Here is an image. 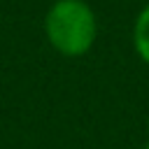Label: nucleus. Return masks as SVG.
I'll use <instances>...</instances> for the list:
<instances>
[{"label":"nucleus","mask_w":149,"mask_h":149,"mask_svg":"<svg viewBox=\"0 0 149 149\" xmlns=\"http://www.w3.org/2000/svg\"><path fill=\"white\" fill-rule=\"evenodd\" d=\"M142 149H149V140H147V142H144V147H142Z\"/></svg>","instance_id":"nucleus-3"},{"label":"nucleus","mask_w":149,"mask_h":149,"mask_svg":"<svg viewBox=\"0 0 149 149\" xmlns=\"http://www.w3.org/2000/svg\"><path fill=\"white\" fill-rule=\"evenodd\" d=\"M44 35L61 56H84L98 35L95 12L84 0H56L44 16Z\"/></svg>","instance_id":"nucleus-1"},{"label":"nucleus","mask_w":149,"mask_h":149,"mask_svg":"<svg viewBox=\"0 0 149 149\" xmlns=\"http://www.w3.org/2000/svg\"><path fill=\"white\" fill-rule=\"evenodd\" d=\"M133 47H135L137 56L149 65V2L142 7V12L135 19V26H133Z\"/></svg>","instance_id":"nucleus-2"},{"label":"nucleus","mask_w":149,"mask_h":149,"mask_svg":"<svg viewBox=\"0 0 149 149\" xmlns=\"http://www.w3.org/2000/svg\"><path fill=\"white\" fill-rule=\"evenodd\" d=\"M147 130H149V116H147Z\"/></svg>","instance_id":"nucleus-4"}]
</instances>
